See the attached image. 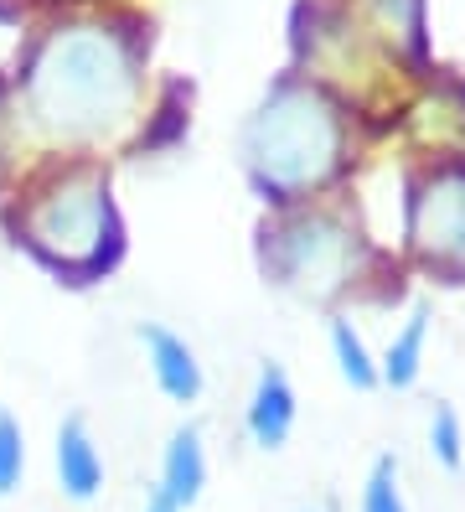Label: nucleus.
<instances>
[{"mask_svg": "<svg viewBox=\"0 0 465 512\" xmlns=\"http://www.w3.org/2000/svg\"><path fill=\"white\" fill-rule=\"evenodd\" d=\"M135 99L130 52L104 26L57 32L31 63V114L57 135H99Z\"/></svg>", "mask_w": 465, "mask_h": 512, "instance_id": "f257e3e1", "label": "nucleus"}, {"mask_svg": "<svg viewBox=\"0 0 465 512\" xmlns=\"http://www.w3.org/2000/svg\"><path fill=\"white\" fill-rule=\"evenodd\" d=\"M248 150H254V171L264 187H300L321 176L331 156V125L316 99H274L248 135Z\"/></svg>", "mask_w": 465, "mask_h": 512, "instance_id": "f03ea898", "label": "nucleus"}, {"mask_svg": "<svg viewBox=\"0 0 465 512\" xmlns=\"http://www.w3.org/2000/svg\"><path fill=\"white\" fill-rule=\"evenodd\" d=\"M109 233V187L68 182L31 213V244L47 249L57 264H93Z\"/></svg>", "mask_w": 465, "mask_h": 512, "instance_id": "7ed1b4c3", "label": "nucleus"}, {"mask_svg": "<svg viewBox=\"0 0 465 512\" xmlns=\"http://www.w3.org/2000/svg\"><path fill=\"white\" fill-rule=\"evenodd\" d=\"M140 347H145V363H150V373H155V383H161L166 399L192 404L202 394V363H197V352L186 347V337H176V331L161 326V321H145L140 326Z\"/></svg>", "mask_w": 465, "mask_h": 512, "instance_id": "20e7f679", "label": "nucleus"}, {"mask_svg": "<svg viewBox=\"0 0 465 512\" xmlns=\"http://www.w3.org/2000/svg\"><path fill=\"white\" fill-rule=\"evenodd\" d=\"M290 430H295V388L279 363H264L254 399H248V435H254L259 450H279L290 440Z\"/></svg>", "mask_w": 465, "mask_h": 512, "instance_id": "39448f33", "label": "nucleus"}, {"mask_svg": "<svg viewBox=\"0 0 465 512\" xmlns=\"http://www.w3.org/2000/svg\"><path fill=\"white\" fill-rule=\"evenodd\" d=\"M57 481L73 502H93L104 487V456L83 419H62V430H57Z\"/></svg>", "mask_w": 465, "mask_h": 512, "instance_id": "423d86ee", "label": "nucleus"}, {"mask_svg": "<svg viewBox=\"0 0 465 512\" xmlns=\"http://www.w3.org/2000/svg\"><path fill=\"white\" fill-rule=\"evenodd\" d=\"M207 492V450H202V430L197 425H181L166 440V456H161V497L176 507H192Z\"/></svg>", "mask_w": 465, "mask_h": 512, "instance_id": "0eeeda50", "label": "nucleus"}, {"mask_svg": "<svg viewBox=\"0 0 465 512\" xmlns=\"http://www.w3.org/2000/svg\"><path fill=\"white\" fill-rule=\"evenodd\" d=\"M424 337H429V311H414L409 326L398 331V342L388 347V363H383V383L388 388H409L419 378V357H424Z\"/></svg>", "mask_w": 465, "mask_h": 512, "instance_id": "6e6552de", "label": "nucleus"}, {"mask_svg": "<svg viewBox=\"0 0 465 512\" xmlns=\"http://www.w3.org/2000/svg\"><path fill=\"white\" fill-rule=\"evenodd\" d=\"M331 347H336V368L352 388H372L378 383V368H372V357L362 347V337L352 331V321H331Z\"/></svg>", "mask_w": 465, "mask_h": 512, "instance_id": "1a4fd4ad", "label": "nucleus"}, {"mask_svg": "<svg viewBox=\"0 0 465 512\" xmlns=\"http://www.w3.org/2000/svg\"><path fill=\"white\" fill-rule=\"evenodd\" d=\"M429 450L440 456L445 471H460L465 466V435H460V419L450 404H434V419H429Z\"/></svg>", "mask_w": 465, "mask_h": 512, "instance_id": "9d476101", "label": "nucleus"}, {"mask_svg": "<svg viewBox=\"0 0 465 512\" xmlns=\"http://www.w3.org/2000/svg\"><path fill=\"white\" fill-rule=\"evenodd\" d=\"M362 512H409L403 507V492H398V461L393 456H378V466H372L367 487H362Z\"/></svg>", "mask_w": 465, "mask_h": 512, "instance_id": "9b49d317", "label": "nucleus"}, {"mask_svg": "<svg viewBox=\"0 0 465 512\" xmlns=\"http://www.w3.org/2000/svg\"><path fill=\"white\" fill-rule=\"evenodd\" d=\"M21 471H26V435H21L16 419L0 409V497H11V492H16Z\"/></svg>", "mask_w": 465, "mask_h": 512, "instance_id": "f8f14e48", "label": "nucleus"}, {"mask_svg": "<svg viewBox=\"0 0 465 512\" xmlns=\"http://www.w3.org/2000/svg\"><path fill=\"white\" fill-rule=\"evenodd\" d=\"M145 512H181V507H176V502H166V497H161V492H155V497H150V507H145Z\"/></svg>", "mask_w": 465, "mask_h": 512, "instance_id": "ddd939ff", "label": "nucleus"}]
</instances>
